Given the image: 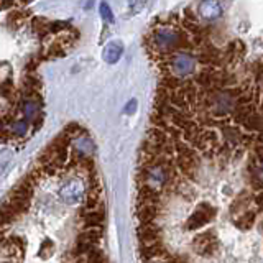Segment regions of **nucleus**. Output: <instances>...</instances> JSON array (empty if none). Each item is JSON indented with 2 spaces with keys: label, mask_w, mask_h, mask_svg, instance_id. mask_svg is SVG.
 Returning <instances> with one entry per match:
<instances>
[{
  "label": "nucleus",
  "mask_w": 263,
  "mask_h": 263,
  "mask_svg": "<svg viewBox=\"0 0 263 263\" xmlns=\"http://www.w3.org/2000/svg\"><path fill=\"white\" fill-rule=\"evenodd\" d=\"M122 53H123V45L117 43V41H112V43H109L104 49V60L107 63L114 64L122 58Z\"/></svg>",
  "instance_id": "18"
},
{
  "label": "nucleus",
  "mask_w": 263,
  "mask_h": 263,
  "mask_svg": "<svg viewBox=\"0 0 263 263\" xmlns=\"http://www.w3.org/2000/svg\"><path fill=\"white\" fill-rule=\"evenodd\" d=\"M250 196H249V193H240L238 194L235 199H234V202H232V205H230V216L232 217H237V216H240V214H243V212H247L250 209Z\"/></svg>",
  "instance_id": "16"
},
{
  "label": "nucleus",
  "mask_w": 263,
  "mask_h": 263,
  "mask_svg": "<svg viewBox=\"0 0 263 263\" xmlns=\"http://www.w3.org/2000/svg\"><path fill=\"white\" fill-rule=\"evenodd\" d=\"M161 214V205L158 204H142L137 205V219L140 224H152Z\"/></svg>",
  "instance_id": "12"
},
{
  "label": "nucleus",
  "mask_w": 263,
  "mask_h": 263,
  "mask_svg": "<svg viewBox=\"0 0 263 263\" xmlns=\"http://www.w3.org/2000/svg\"><path fill=\"white\" fill-rule=\"evenodd\" d=\"M135 109H137V101L134 99V101H130V102L127 104L125 112H127V114H134V112H135Z\"/></svg>",
  "instance_id": "28"
},
{
  "label": "nucleus",
  "mask_w": 263,
  "mask_h": 263,
  "mask_svg": "<svg viewBox=\"0 0 263 263\" xmlns=\"http://www.w3.org/2000/svg\"><path fill=\"white\" fill-rule=\"evenodd\" d=\"M217 209L211 202H199L186 220V230H199L216 219Z\"/></svg>",
  "instance_id": "4"
},
{
  "label": "nucleus",
  "mask_w": 263,
  "mask_h": 263,
  "mask_svg": "<svg viewBox=\"0 0 263 263\" xmlns=\"http://www.w3.org/2000/svg\"><path fill=\"white\" fill-rule=\"evenodd\" d=\"M53 253H54V242L51 240V238H45V240L41 242V245H40L38 257H40V258H43V260H46V258L51 257Z\"/></svg>",
  "instance_id": "23"
},
{
  "label": "nucleus",
  "mask_w": 263,
  "mask_h": 263,
  "mask_svg": "<svg viewBox=\"0 0 263 263\" xmlns=\"http://www.w3.org/2000/svg\"><path fill=\"white\" fill-rule=\"evenodd\" d=\"M20 110L23 114V117L28 122H36L38 119L43 117L41 114V97L36 99H22L18 102Z\"/></svg>",
  "instance_id": "8"
},
{
  "label": "nucleus",
  "mask_w": 263,
  "mask_h": 263,
  "mask_svg": "<svg viewBox=\"0 0 263 263\" xmlns=\"http://www.w3.org/2000/svg\"><path fill=\"white\" fill-rule=\"evenodd\" d=\"M197 58L193 51H179L170 58L156 63V68L160 69L163 76H175L179 79H191L197 72Z\"/></svg>",
  "instance_id": "3"
},
{
  "label": "nucleus",
  "mask_w": 263,
  "mask_h": 263,
  "mask_svg": "<svg viewBox=\"0 0 263 263\" xmlns=\"http://www.w3.org/2000/svg\"><path fill=\"white\" fill-rule=\"evenodd\" d=\"M140 245H153L161 242V226L152 222V224H140L137 229Z\"/></svg>",
  "instance_id": "6"
},
{
  "label": "nucleus",
  "mask_w": 263,
  "mask_h": 263,
  "mask_svg": "<svg viewBox=\"0 0 263 263\" xmlns=\"http://www.w3.org/2000/svg\"><path fill=\"white\" fill-rule=\"evenodd\" d=\"M161 194L163 193L156 191V189H153V187L138 186L137 205H142V204H158V205H161Z\"/></svg>",
  "instance_id": "13"
},
{
  "label": "nucleus",
  "mask_w": 263,
  "mask_h": 263,
  "mask_svg": "<svg viewBox=\"0 0 263 263\" xmlns=\"http://www.w3.org/2000/svg\"><path fill=\"white\" fill-rule=\"evenodd\" d=\"M197 10H199L202 18L216 20L222 15V5L219 2H214V0H208V2H202L197 5Z\"/></svg>",
  "instance_id": "15"
},
{
  "label": "nucleus",
  "mask_w": 263,
  "mask_h": 263,
  "mask_svg": "<svg viewBox=\"0 0 263 263\" xmlns=\"http://www.w3.org/2000/svg\"><path fill=\"white\" fill-rule=\"evenodd\" d=\"M5 128L8 130V134L12 137L23 138V137H27V134L30 132V123H28V120H13L8 123Z\"/></svg>",
  "instance_id": "19"
},
{
  "label": "nucleus",
  "mask_w": 263,
  "mask_h": 263,
  "mask_svg": "<svg viewBox=\"0 0 263 263\" xmlns=\"http://www.w3.org/2000/svg\"><path fill=\"white\" fill-rule=\"evenodd\" d=\"M145 46L155 63L160 61L161 58H170L179 51L194 53L191 36L181 27H173V25L152 27L145 36Z\"/></svg>",
  "instance_id": "1"
},
{
  "label": "nucleus",
  "mask_w": 263,
  "mask_h": 263,
  "mask_svg": "<svg viewBox=\"0 0 263 263\" xmlns=\"http://www.w3.org/2000/svg\"><path fill=\"white\" fill-rule=\"evenodd\" d=\"M219 238L216 235V232H211V230H208V232L204 234H199L196 235L193 238V250L201 255V257H216V255L219 253Z\"/></svg>",
  "instance_id": "5"
},
{
  "label": "nucleus",
  "mask_w": 263,
  "mask_h": 263,
  "mask_svg": "<svg viewBox=\"0 0 263 263\" xmlns=\"http://www.w3.org/2000/svg\"><path fill=\"white\" fill-rule=\"evenodd\" d=\"M49 25H51V22H48L46 18H43V16H35L31 22V27H33V31L36 33V35L40 38H45L46 35H49Z\"/></svg>",
  "instance_id": "21"
},
{
  "label": "nucleus",
  "mask_w": 263,
  "mask_h": 263,
  "mask_svg": "<svg viewBox=\"0 0 263 263\" xmlns=\"http://www.w3.org/2000/svg\"><path fill=\"white\" fill-rule=\"evenodd\" d=\"M81 219H82V224H84V229H90V227L104 229L105 211H104V208H97V209H82V211H81Z\"/></svg>",
  "instance_id": "9"
},
{
  "label": "nucleus",
  "mask_w": 263,
  "mask_h": 263,
  "mask_svg": "<svg viewBox=\"0 0 263 263\" xmlns=\"http://www.w3.org/2000/svg\"><path fill=\"white\" fill-rule=\"evenodd\" d=\"M168 250L166 247L163 245V242L158 243H153V245H140V260L143 263L148 261H153L156 258H163V257H168Z\"/></svg>",
  "instance_id": "10"
},
{
  "label": "nucleus",
  "mask_w": 263,
  "mask_h": 263,
  "mask_svg": "<svg viewBox=\"0 0 263 263\" xmlns=\"http://www.w3.org/2000/svg\"><path fill=\"white\" fill-rule=\"evenodd\" d=\"M249 173H250V184L257 193L263 191V161L253 158L249 164Z\"/></svg>",
  "instance_id": "14"
},
{
  "label": "nucleus",
  "mask_w": 263,
  "mask_h": 263,
  "mask_svg": "<svg viewBox=\"0 0 263 263\" xmlns=\"http://www.w3.org/2000/svg\"><path fill=\"white\" fill-rule=\"evenodd\" d=\"M27 16H28V13H25V12H12L10 15H8L7 23L13 25V28H20Z\"/></svg>",
  "instance_id": "24"
},
{
  "label": "nucleus",
  "mask_w": 263,
  "mask_h": 263,
  "mask_svg": "<svg viewBox=\"0 0 263 263\" xmlns=\"http://www.w3.org/2000/svg\"><path fill=\"white\" fill-rule=\"evenodd\" d=\"M204 107L205 112L216 120L232 119L237 109V87L204 92Z\"/></svg>",
  "instance_id": "2"
},
{
  "label": "nucleus",
  "mask_w": 263,
  "mask_h": 263,
  "mask_svg": "<svg viewBox=\"0 0 263 263\" xmlns=\"http://www.w3.org/2000/svg\"><path fill=\"white\" fill-rule=\"evenodd\" d=\"M253 202H255V205H257L258 211H263V191L257 193V196L253 197Z\"/></svg>",
  "instance_id": "27"
},
{
  "label": "nucleus",
  "mask_w": 263,
  "mask_h": 263,
  "mask_svg": "<svg viewBox=\"0 0 263 263\" xmlns=\"http://www.w3.org/2000/svg\"><path fill=\"white\" fill-rule=\"evenodd\" d=\"M84 196V184H81V181L72 179L68 184H64L60 189V197L66 204H76Z\"/></svg>",
  "instance_id": "7"
},
{
  "label": "nucleus",
  "mask_w": 263,
  "mask_h": 263,
  "mask_svg": "<svg viewBox=\"0 0 263 263\" xmlns=\"http://www.w3.org/2000/svg\"><path fill=\"white\" fill-rule=\"evenodd\" d=\"M260 230H261V232H263V220H261V226H260Z\"/></svg>",
  "instance_id": "29"
},
{
  "label": "nucleus",
  "mask_w": 263,
  "mask_h": 263,
  "mask_svg": "<svg viewBox=\"0 0 263 263\" xmlns=\"http://www.w3.org/2000/svg\"><path fill=\"white\" fill-rule=\"evenodd\" d=\"M74 150L81 152L82 155H86V156H90L94 152V142L87 135L86 137H79V138L74 140Z\"/></svg>",
  "instance_id": "20"
},
{
  "label": "nucleus",
  "mask_w": 263,
  "mask_h": 263,
  "mask_svg": "<svg viewBox=\"0 0 263 263\" xmlns=\"http://www.w3.org/2000/svg\"><path fill=\"white\" fill-rule=\"evenodd\" d=\"M245 56V45L240 40H234L227 45V48L224 49V58H226V64L232 66V64H238Z\"/></svg>",
  "instance_id": "11"
},
{
  "label": "nucleus",
  "mask_w": 263,
  "mask_h": 263,
  "mask_svg": "<svg viewBox=\"0 0 263 263\" xmlns=\"http://www.w3.org/2000/svg\"><path fill=\"white\" fill-rule=\"evenodd\" d=\"M255 217H257V211L249 209L247 212L240 214V216L232 217V222H234V226H235L237 229H240V230H249V229H252L253 224H255Z\"/></svg>",
  "instance_id": "17"
},
{
  "label": "nucleus",
  "mask_w": 263,
  "mask_h": 263,
  "mask_svg": "<svg viewBox=\"0 0 263 263\" xmlns=\"http://www.w3.org/2000/svg\"><path fill=\"white\" fill-rule=\"evenodd\" d=\"M66 135L69 138H79V137H86L87 135V130L84 127H81L79 123H69V125H66V128L63 130Z\"/></svg>",
  "instance_id": "22"
},
{
  "label": "nucleus",
  "mask_w": 263,
  "mask_h": 263,
  "mask_svg": "<svg viewBox=\"0 0 263 263\" xmlns=\"http://www.w3.org/2000/svg\"><path fill=\"white\" fill-rule=\"evenodd\" d=\"M99 12H101V16H102L105 22H109V23L114 22V15H112V10H110L109 4L102 2L101 5H99Z\"/></svg>",
  "instance_id": "25"
},
{
  "label": "nucleus",
  "mask_w": 263,
  "mask_h": 263,
  "mask_svg": "<svg viewBox=\"0 0 263 263\" xmlns=\"http://www.w3.org/2000/svg\"><path fill=\"white\" fill-rule=\"evenodd\" d=\"M68 23L66 22H51V25H49V31L51 33H58L61 30H68Z\"/></svg>",
  "instance_id": "26"
}]
</instances>
